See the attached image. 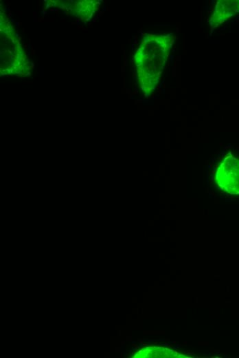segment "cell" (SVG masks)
I'll list each match as a JSON object with an SVG mask.
<instances>
[{
	"mask_svg": "<svg viewBox=\"0 0 239 358\" xmlns=\"http://www.w3.org/2000/svg\"><path fill=\"white\" fill-rule=\"evenodd\" d=\"M215 184L221 191L231 194H239V158L229 154L218 165L215 175Z\"/></svg>",
	"mask_w": 239,
	"mask_h": 358,
	"instance_id": "2",
	"label": "cell"
},
{
	"mask_svg": "<svg viewBox=\"0 0 239 358\" xmlns=\"http://www.w3.org/2000/svg\"><path fill=\"white\" fill-rule=\"evenodd\" d=\"M174 43V36L146 35L135 55L141 89L148 96L156 87L166 65Z\"/></svg>",
	"mask_w": 239,
	"mask_h": 358,
	"instance_id": "1",
	"label": "cell"
},
{
	"mask_svg": "<svg viewBox=\"0 0 239 358\" xmlns=\"http://www.w3.org/2000/svg\"><path fill=\"white\" fill-rule=\"evenodd\" d=\"M239 13V0L218 1L210 19V24L214 27Z\"/></svg>",
	"mask_w": 239,
	"mask_h": 358,
	"instance_id": "3",
	"label": "cell"
}]
</instances>
